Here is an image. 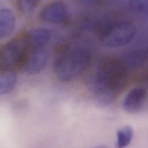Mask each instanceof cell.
<instances>
[{"label":"cell","mask_w":148,"mask_h":148,"mask_svg":"<svg viewBox=\"0 0 148 148\" xmlns=\"http://www.w3.org/2000/svg\"><path fill=\"white\" fill-rule=\"evenodd\" d=\"M17 76L13 71L0 72V95L10 93L17 84Z\"/></svg>","instance_id":"30bf717a"},{"label":"cell","mask_w":148,"mask_h":148,"mask_svg":"<svg viewBox=\"0 0 148 148\" xmlns=\"http://www.w3.org/2000/svg\"><path fill=\"white\" fill-rule=\"evenodd\" d=\"M128 69L121 60L109 58L98 66L91 81L90 87L98 105L110 104L126 84Z\"/></svg>","instance_id":"6da1fadb"},{"label":"cell","mask_w":148,"mask_h":148,"mask_svg":"<svg viewBox=\"0 0 148 148\" xmlns=\"http://www.w3.org/2000/svg\"><path fill=\"white\" fill-rule=\"evenodd\" d=\"M16 16L8 8L0 9V38H6L13 32L16 26Z\"/></svg>","instance_id":"ba28073f"},{"label":"cell","mask_w":148,"mask_h":148,"mask_svg":"<svg viewBox=\"0 0 148 148\" xmlns=\"http://www.w3.org/2000/svg\"><path fill=\"white\" fill-rule=\"evenodd\" d=\"M136 27L129 20H116L107 23L100 28L99 40L103 45L117 48L130 43L136 35Z\"/></svg>","instance_id":"3957f363"},{"label":"cell","mask_w":148,"mask_h":148,"mask_svg":"<svg viewBox=\"0 0 148 148\" xmlns=\"http://www.w3.org/2000/svg\"><path fill=\"white\" fill-rule=\"evenodd\" d=\"M39 18L46 23L64 24L68 21L69 12L63 3L55 2L47 5L42 10Z\"/></svg>","instance_id":"8992f818"},{"label":"cell","mask_w":148,"mask_h":148,"mask_svg":"<svg viewBox=\"0 0 148 148\" xmlns=\"http://www.w3.org/2000/svg\"><path fill=\"white\" fill-rule=\"evenodd\" d=\"M20 12L25 16H29L34 12L42 0H16Z\"/></svg>","instance_id":"7c38bea8"},{"label":"cell","mask_w":148,"mask_h":148,"mask_svg":"<svg viewBox=\"0 0 148 148\" xmlns=\"http://www.w3.org/2000/svg\"><path fill=\"white\" fill-rule=\"evenodd\" d=\"M147 98L146 90L143 87H136L129 91L122 101L123 109L130 113H136L143 108Z\"/></svg>","instance_id":"52a82bcc"},{"label":"cell","mask_w":148,"mask_h":148,"mask_svg":"<svg viewBox=\"0 0 148 148\" xmlns=\"http://www.w3.org/2000/svg\"><path fill=\"white\" fill-rule=\"evenodd\" d=\"M92 57L88 42L81 38H74L62 48L54 63V71L64 82L73 80L89 66Z\"/></svg>","instance_id":"7a4b0ae2"},{"label":"cell","mask_w":148,"mask_h":148,"mask_svg":"<svg viewBox=\"0 0 148 148\" xmlns=\"http://www.w3.org/2000/svg\"><path fill=\"white\" fill-rule=\"evenodd\" d=\"M133 130L130 125H125L117 132L116 146L117 148H125L131 143L133 137Z\"/></svg>","instance_id":"8fae6325"},{"label":"cell","mask_w":148,"mask_h":148,"mask_svg":"<svg viewBox=\"0 0 148 148\" xmlns=\"http://www.w3.org/2000/svg\"><path fill=\"white\" fill-rule=\"evenodd\" d=\"M91 148H108L107 147H106L104 145H99V146H97L93 147H91Z\"/></svg>","instance_id":"9a60e30c"},{"label":"cell","mask_w":148,"mask_h":148,"mask_svg":"<svg viewBox=\"0 0 148 148\" xmlns=\"http://www.w3.org/2000/svg\"><path fill=\"white\" fill-rule=\"evenodd\" d=\"M27 45L26 54L20 68L27 74L38 73L42 71L47 64L49 46L29 45L27 42Z\"/></svg>","instance_id":"5b68a950"},{"label":"cell","mask_w":148,"mask_h":148,"mask_svg":"<svg viewBox=\"0 0 148 148\" xmlns=\"http://www.w3.org/2000/svg\"><path fill=\"white\" fill-rule=\"evenodd\" d=\"M27 49L25 35L8 41L0 48V72L13 71L21 67Z\"/></svg>","instance_id":"277c9868"},{"label":"cell","mask_w":148,"mask_h":148,"mask_svg":"<svg viewBox=\"0 0 148 148\" xmlns=\"http://www.w3.org/2000/svg\"><path fill=\"white\" fill-rule=\"evenodd\" d=\"M104 0H79L84 5L87 6H95L101 4Z\"/></svg>","instance_id":"5bb4252c"},{"label":"cell","mask_w":148,"mask_h":148,"mask_svg":"<svg viewBox=\"0 0 148 148\" xmlns=\"http://www.w3.org/2000/svg\"><path fill=\"white\" fill-rule=\"evenodd\" d=\"M147 52L143 49L134 50L126 53L121 60L127 69L142 65L146 60Z\"/></svg>","instance_id":"9c48e42d"},{"label":"cell","mask_w":148,"mask_h":148,"mask_svg":"<svg viewBox=\"0 0 148 148\" xmlns=\"http://www.w3.org/2000/svg\"><path fill=\"white\" fill-rule=\"evenodd\" d=\"M130 6L134 12L139 14H146L148 0H130Z\"/></svg>","instance_id":"4fadbf2b"}]
</instances>
